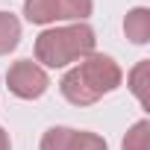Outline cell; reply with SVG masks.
Instances as JSON below:
<instances>
[{
    "mask_svg": "<svg viewBox=\"0 0 150 150\" xmlns=\"http://www.w3.org/2000/svg\"><path fill=\"white\" fill-rule=\"evenodd\" d=\"M124 33L132 44H147L150 41V9L147 6L129 9L124 18Z\"/></svg>",
    "mask_w": 150,
    "mask_h": 150,
    "instance_id": "obj_5",
    "label": "cell"
},
{
    "mask_svg": "<svg viewBox=\"0 0 150 150\" xmlns=\"http://www.w3.org/2000/svg\"><path fill=\"white\" fill-rule=\"evenodd\" d=\"M121 80H124V71H121V65L112 56L88 53L71 71H65V77L59 83V91L74 106H91L103 94H112L121 86Z\"/></svg>",
    "mask_w": 150,
    "mask_h": 150,
    "instance_id": "obj_1",
    "label": "cell"
},
{
    "mask_svg": "<svg viewBox=\"0 0 150 150\" xmlns=\"http://www.w3.org/2000/svg\"><path fill=\"white\" fill-rule=\"evenodd\" d=\"M147 77H150V62L141 59L129 74H127V83H129V91L135 94V100L147 109Z\"/></svg>",
    "mask_w": 150,
    "mask_h": 150,
    "instance_id": "obj_9",
    "label": "cell"
},
{
    "mask_svg": "<svg viewBox=\"0 0 150 150\" xmlns=\"http://www.w3.org/2000/svg\"><path fill=\"white\" fill-rule=\"evenodd\" d=\"M121 150H150V121L147 118L135 121L127 129V135L121 141Z\"/></svg>",
    "mask_w": 150,
    "mask_h": 150,
    "instance_id": "obj_8",
    "label": "cell"
},
{
    "mask_svg": "<svg viewBox=\"0 0 150 150\" xmlns=\"http://www.w3.org/2000/svg\"><path fill=\"white\" fill-rule=\"evenodd\" d=\"M74 138H77V129H71V127H50L41 135V150H74Z\"/></svg>",
    "mask_w": 150,
    "mask_h": 150,
    "instance_id": "obj_7",
    "label": "cell"
},
{
    "mask_svg": "<svg viewBox=\"0 0 150 150\" xmlns=\"http://www.w3.org/2000/svg\"><path fill=\"white\" fill-rule=\"evenodd\" d=\"M21 41V21L12 12H0V56H6Z\"/></svg>",
    "mask_w": 150,
    "mask_h": 150,
    "instance_id": "obj_6",
    "label": "cell"
},
{
    "mask_svg": "<svg viewBox=\"0 0 150 150\" xmlns=\"http://www.w3.org/2000/svg\"><path fill=\"white\" fill-rule=\"evenodd\" d=\"M74 150H109V144H106V138H100L97 132L77 129V138H74Z\"/></svg>",
    "mask_w": 150,
    "mask_h": 150,
    "instance_id": "obj_10",
    "label": "cell"
},
{
    "mask_svg": "<svg viewBox=\"0 0 150 150\" xmlns=\"http://www.w3.org/2000/svg\"><path fill=\"white\" fill-rule=\"evenodd\" d=\"M0 150H12V141H9V132L0 127Z\"/></svg>",
    "mask_w": 150,
    "mask_h": 150,
    "instance_id": "obj_11",
    "label": "cell"
},
{
    "mask_svg": "<svg viewBox=\"0 0 150 150\" xmlns=\"http://www.w3.org/2000/svg\"><path fill=\"white\" fill-rule=\"evenodd\" d=\"M94 9V0H24V15L30 24L47 27L56 21H74L86 24V18Z\"/></svg>",
    "mask_w": 150,
    "mask_h": 150,
    "instance_id": "obj_3",
    "label": "cell"
},
{
    "mask_svg": "<svg viewBox=\"0 0 150 150\" xmlns=\"http://www.w3.org/2000/svg\"><path fill=\"white\" fill-rule=\"evenodd\" d=\"M94 30L88 24H68L41 30L35 38V62L44 68H68L71 62H80L94 53Z\"/></svg>",
    "mask_w": 150,
    "mask_h": 150,
    "instance_id": "obj_2",
    "label": "cell"
},
{
    "mask_svg": "<svg viewBox=\"0 0 150 150\" xmlns=\"http://www.w3.org/2000/svg\"><path fill=\"white\" fill-rule=\"evenodd\" d=\"M6 86H9V91H12L15 97H21V100H38V97L47 91L50 77H47V71H44L38 62H33V59H18V62H12L9 71H6Z\"/></svg>",
    "mask_w": 150,
    "mask_h": 150,
    "instance_id": "obj_4",
    "label": "cell"
}]
</instances>
